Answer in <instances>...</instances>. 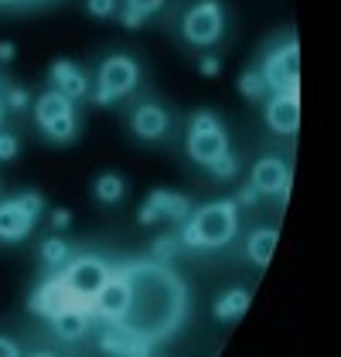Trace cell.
<instances>
[{"mask_svg":"<svg viewBox=\"0 0 341 357\" xmlns=\"http://www.w3.org/2000/svg\"><path fill=\"white\" fill-rule=\"evenodd\" d=\"M126 279V310L116 320L143 351L150 354L154 344L168 340L188 317V289L181 275L168 262L143 259L123 269Z\"/></svg>","mask_w":341,"mask_h":357,"instance_id":"1","label":"cell"},{"mask_svg":"<svg viewBox=\"0 0 341 357\" xmlns=\"http://www.w3.org/2000/svg\"><path fill=\"white\" fill-rule=\"evenodd\" d=\"M235 228H239V204L232 197L212 201V204H201L191 215L177 242L188 248H222L235 238Z\"/></svg>","mask_w":341,"mask_h":357,"instance_id":"2","label":"cell"},{"mask_svg":"<svg viewBox=\"0 0 341 357\" xmlns=\"http://www.w3.org/2000/svg\"><path fill=\"white\" fill-rule=\"evenodd\" d=\"M188 153L201 167H212L222 153H228V137L222 123L212 112H195L191 116V130H188Z\"/></svg>","mask_w":341,"mask_h":357,"instance_id":"3","label":"cell"},{"mask_svg":"<svg viewBox=\"0 0 341 357\" xmlns=\"http://www.w3.org/2000/svg\"><path fill=\"white\" fill-rule=\"evenodd\" d=\"M140 82V68L137 61L126 55H113L99 65V92H96V102L99 106H113L116 99L130 96Z\"/></svg>","mask_w":341,"mask_h":357,"instance_id":"4","label":"cell"},{"mask_svg":"<svg viewBox=\"0 0 341 357\" xmlns=\"http://www.w3.org/2000/svg\"><path fill=\"white\" fill-rule=\"evenodd\" d=\"M106 275H110V266L103 262V259H96V255H79V259H72L68 266H65V273L58 275L61 279V286L68 289V296L72 300H89L99 293V286L106 282Z\"/></svg>","mask_w":341,"mask_h":357,"instance_id":"5","label":"cell"},{"mask_svg":"<svg viewBox=\"0 0 341 357\" xmlns=\"http://www.w3.org/2000/svg\"><path fill=\"white\" fill-rule=\"evenodd\" d=\"M226 17H222V3L219 0H201L184 14V38L198 48H208L222 38Z\"/></svg>","mask_w":341,"mask_h":357,"instance_id":"6","label":"cell"},{"mask_svg":"<svg viewBox=\"0 0 341 357\" xmlns=\"http://www.w3.org/2000/svg\"><path fill=\"white\" fill-rule=\"evenodd\" d=\"M263 82L273 92H297V79H300V45L286 41L284 48H277L270 61L259 68Z\"/></svg>","mask_w":341,"mask_h":357,"instance_id":"7","label":"cell"},{"mask_svg":"<svg viewBox=\"0 0 341 357\" xmlns=\"http://www.w3.org/2000/svg\"><path fill=\"white\" fill-rule=\"evenodd\" d=\"M191 211V201L184 194H170V191H150L147 201L140 204L137 211V221L140 225H154L157 218H168V221H184Z\"/></svg>","mask_w":341,"mask_h":357,"instance_id":"8","label":"cell"},{"mask_svg":"<svg viewBox=\"0 0 341 357\" xmlns=\"http://www.w3.org/2000/svg\"><path fill=\"white\" fill-rule=\"evenodd\" d=\"M103 320H110V324H116L119 317H123V310H126V279H123V273H110L106 275V282L99 286V293L92 296V303H89Z\"/></svg>","mask_w":341,"mask_h":357,"instance_id":"9","label":"cell"},{"mask_svg":"<svg viewBox=\"0 0 341 357\" xmlns=\"http://www.w3.org/2000/svg\"><path fill=\"white\" fill-rule=\"evenodd\" d=\"M266 126L273 133H297L300 126V102H297V92H277L273 102L266 106Z\"/></svg>","mask_w":341,"mask_h":357,"instance_id":"10","label":"cell"},{"mask_svg":"<svg viewBox=\"0 0 341 357\" xmlns=\"http://www.w3.org/2000/svg\"><path fill=\"white\" fill-rule=\"evenodd\" d=\"M249 184L256 188V194H284L286 184H290V170H286V164L280 157H263L253 167Z\"/></svg>","mask_w":341,"mask_h":357,"instance_id":"11","label":"cell"},{"mask_svg":"<svg viewBox=\"0 0 341 357\" xmlns=\"http://www.w3.org/2000/svg\"><path fill=\"white\" fill-rule=\"evenodd\" d=\"M31 228H34V215L21 204V197L0 204V238H3V242H21V238H28Z\"/></svg>","mask_w":341,"mask_h":357,"instance_id":"12","label":"cell"},{"mask_svg":"<svg viewBox=\"0 0 341 357\" xmlns=\"http://www.w3.org/2000/svg\"><path fill=\"white\" fill-rule=\"evenodd\" d=\"M52 330H55L58 340L75 344V340H82L85 330H89V313L82 306H75V303H65V306H58L52 313Z\"/></svg>","mask_w":341,"mask_h":357,"instance_id":"13","label":"cell"},{"mask_svg":"<svg viewBox=\"0 0 341 357\" xmlns=\"http://www.w3.org/2000/svg\"><path fill=\"white\" fill-rule=\"evenodd\" d=\"M170 119H168V109L154 106V102H143L140 109L133 112V133L140 139H161L168 133Z\"/></svg>","mask_w":341,"mask_h":357,"instance_id":"14","label":"cell"},{"mask_svg":"<svg viewBox=\"0 0 341 357\" xmlns=\"http://www.w3.org/2000/svg\"><path fill=\"white\" fill-rule=\"evenodd\" d=\"M52 82L61 96H68V99H82L85 92H89V82H85L82 68H75L72 61H65V58H58L55 65H52Z\"/></svg>","mask_w":341,"mask_h":357,"instance_id":"15","label":"cell"},{"mask_svg":"<svg viewBox=\"0 0 341 357\" xmlns=\"http://www.w3.org/2000/svg\"><path fill=\"white\" fill-rule=\"evenodd\" d=\"M65 303H72L68 296V289L61 286V279H52V282H45L38 293H34V300H31V310L34 313H41V317H52L58 306H65Z\"/></svg>","mask_w":341,"mask_h":357,"instance_id":"16","label":"cell"},{"mask_svg":"<svg viewBox=\"0 0 341 357\" xmlns=\"http://www.w3.org/2000/svg\"><path fill=\"white\" fill-rule=\"evenodd\" d=\"M277 228H256L253 235H249V242H246V252H249V259H253L259 269H266L270 266V259H273V248H277Z\"/></svg>","mask_w":341,"mask_h":357,"instance_id":"17","label":"cell"},{"mask_svg":"<svg viewBox=\"0 0 341 357\" xmlns=\"http://www.w3.org/2000/svg\"><path fill=\"white\" fill-rule=\"evenodd\" d=\"M65 112H72V99H68V96H61L58 89L45 92V96H38V102H34V119H38V126H45L48 119L65 116Z\"/></svg>","mask_w":341,"mask_h":357,"instance_id":"18","label":"cell"},{"mask_svg":"<svg viewBox=\"0 0 341 357\" xmlns=\"http://www.w3.org/2000/svg\"><path fill=\"white\" fill-rule=\"evenodd\" d=\"M99 347L106 351V354H147L140 344L126 333V330L119 327V324H113V327L103 333V340H99Z\"/></svg>","mask_w":341,"mask_h":357,"instance_id":"19","label":"cell"},{"mask_svg":"<svg viewBox=\"0 0 341 357\" xmlns=\"http://www.w3.org/2000/svg\"><path fill=\"white\" fill-rule=\"evenodd\" d=\"M249 310V293L246 289H226L222 300L215 303V317L219 320H235Z\"/></svg>","mask_w":341,"mask_h":357,"instance_id":"20","label":"cell"},{"mask_svg":"<svg viewBox=\"0 0 341 357\" xmlns=\"http://www.w3.org/2000/svg\"><path fill=\"white\" fill-rule=\"evenodd\" d=\"M123 191H126V184H123L119 174H103V177H96V197H99V201L113 204V201L123 197Z\"/></svg>","mask_w":341,"mask_h":357,"instance_id":"21","label":"cell"},{"mask_svg":"<svg viewBox=\"0 0 341 357\" xmlns=\"http://www.w3.org/2000/svg\"><path fill=\"white\" fill-rule=\"evenodd\" d=\"M48 139H55V143H65V139L75 137V116L72 112H65V116H55V119H48L45 126H41Z\"/></svg>","mask_w":341,"mask_h":357,"instance_id":"22","label":"cell"},{"mask_svg":"<svg viewBox=\"0 0 341 357\" xmlns=\"http://www.w3.org/2000/svg\"><path fill=\"white\" fill-rule=\"evenodd\" d=\"M41 259H45L52 269H58V266L68 262V245H65L61 238H45V242H41Z\"/></svg>","mask_w":341,"mask_h":357,"instance_id":"23","label":"cell"},{"mask_svg":"<svg viewBox=\"0 0 341 357\" xmlns=\"http://www.w3.org/2000/svg\"><path fill=\"white\" fill-rule=\"evenodd\" d=\"M239 92L246 96V99H259L263 92H266V82H263V72L259 68H249L242 79H239Z\"/></svg>","mask_w":341,"mask_h":357,"instance_id":"24","label":"cell"},{"mask_svg":"<svg viewBox=\"0 0 341 357\" xmlns=\"http://www.w3.org/2000/svg\"><path fill=\"white\" fill-rule=\"evenodd\" d=\"M208 170H212L215 177H222V181H232V177H235V170H239V160H235L232 153H222L215 164L208 167Z\"/></svg>","mask_w":341,"mask_h":357,"instance_id":"25","label":"cell"},{"mask_svg":"<svg viewBox=\"0 0 341 357\" xmlns=\"http://www.w3.org/2000/svg\"><path fill=\"white\" fill-rule=\"evenodd\" d=\"M174 252H177V238H174V235H164V238L154 242V259H157V262H170Z\"/></svg>","mask_w":341,"mask_h":357,"instance_id":"26","label":"cell"},{"mask_svg":"<svg viewBox=\"0 0 341 357\" xmlns=\"http://www.w3.org/2000/svg\"><path fill=\"white\" fill-rule=\"evenodd\" d=\"M3 109H28V92L21 89V85H10L7 89V96H3Z\"/></svg>","mask_w":341,"mask_h":357,"instance_id":"27","label":"cell"},{"mask_svg":"<svg viewBox=\"0 0 341 357\" xmlns=\"http://www.w3.org/2000/svg\"><path fill=\"white\" fill-rule=\"evenodd\" d=\"M85 10L92 17H110L116 10V0H85Z\"/></svg>","mask_w":341,"mask_h":357,"instance_id":"28","label":"cell"},{"mask_svg":"<svg viewBox=\"0 0 341 357\" xmlns=\"http://www.w3.org/2000/svg\"><path fill=\"white\" fill-rule=\"evenodd\" d=\"M126 7L143 14V17H150V14H157V10L164 7V0H126Z\"/></svg>","mask_w":341,"mask_h":357,"instance_id":"29","label":"cell"},{"mask_svg":"<svg viewBox=\"0 0 341 357\" xmlns=\"http://www.w3.org/2000/svg\"><path fill=\"white\" fill-rule=\"evenodd\" d=\"M198 72L205 75V79H215L219 72H222V61L215 55H201V61H198Z\"/></svg>","mask_w":341,"mask_h":357,"instance_id":"30","label":"cell"},{"mask_svg":"<svg viewBox=\"0 0 341 357\" xmlns=\"http://www.w3.org/2000/svg\"><path fill=\"white\" fill-rule=\"evenodd\" d=\"M17 157V137L0 133V160H14Z\"/></svg>","mask_w":341,"mask_h":357,"instance_id":"31","label":"cell"},{"mask_svg":"<svg viewBox=\"0 0 341 357\" xmlns=\"http://www.w3.org/2000/svg\"><path fill=\"white\" fill-rule=\"evenodd\" d=\"M48 225L58 228V231H61V228H68V225H72V211H68V208H55V211L48 215Z\"/></svg>","mask_w":341,"mask_h":357,"instance_id":"32","label":"cell"},{"mask_svg":"<svg viewBox=\"0 0 341 357\" xmlns=\"http://www.w3.org/2000/svg\"><path fill=\"white\" fill-rule=\"evenodd\" d=\"M21 204H24V208H28L31 215H34V218H38V215H41V208H45V201H41V194H24V197H21Z\"/></svg>","mask_w":341,"mask_h":357,"instance_id":"33","label":"cell"},{"mask_svg":"<svg viewBox=\"0 0 341 357\" xmlns=\"http://www.w3.org/2000/svg\"><path fill=\"white\" fill-rule=\"evenodd\" d=\"M143 21H147V17H143V14H137V10H130V7L123 10V28L137 31V28H143Z\"/></svg>","mask_w":341,"mask_h":357,"instance_id":"34","label":"cell"},{"mask_svg":"<svg viewBox=\"0 0 341 357\" xmlns=\"http://www.w3.org/2000/svg\"><path fill=\"white\" fill-rule=\"evenodd\" d=\"M256 188L253 184H246V188H239V197H235V204H242V208H249V204H256Z\"/></svg>","mask_w":341,"mask_h":357,"instance_id":"35","label":"cell"},{"mask_svg":"<svg viewBox=\"0 0 341 357\" xmlns=\"http://www.w3.org/2000/svg\"><path fill=\"white\" fill-rule=\"evenodd\" d=\"M21 351H17V344L14 340H7V337H0V357H17Z\"/></svg>","mask_w":341,"mask_h":357,"instance_id":"36","label":"cell"},{"mask_svg":"<svg viewBox=\"0 0 341 357\" xmlns=\"http://www.w3.org/2000/svg\"><path fill=\"white\" fill-rule=\"evenodd\" d=\"M14 52H17V45H14V41H0V61H3V65L14 58Z\"/></svg>","mask_w":341,"mask_h":357,"instance_id":"37","label":"cell"},{"mask_svg":"<svg viewBox=\"0 0 341 357\" xmlns=\"http://www.w3.org/2000/svg\"><path fill=\"white\" fill-rule=\"evenodd\" d=\"M0 119H3V92H0Z\"/></svg>","mask_w":341,"mask_h":357,"instance_id":"38","label":"cell"},{"mask_svg":"<svg viewBox=\"0 0 341 357\" xmlns=\"http://www.w3.org/2000/svg\"><path fill=\"white\" fill-rule=\"evenodd\" d=\"M0 3H14V0H0Z\"/></svg>","mask_w":341,"mask_h":357,"instance_id":"39","label":"cell"}]
</instances>
